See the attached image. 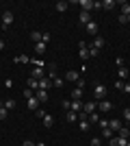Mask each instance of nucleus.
<instances>
[{"mask_svg":"<svg viewBox=\"0 0 130 146\" xmlns=\"http://www.w3.org/2000/svg\"><path fill=\"white\" fill-rule=\"evenodd\" d=\"M39 105H41V103H39V100H37V98H35V96L26 100V107H28V109H31V111H37V109H39Z\"/></svg>","mask_w":130,"mask_h":146,"instance_id":"423d86ee","label":"nucleus"},{"mask_svg":"<svg viewBox=\"0 0 130 146\" xmlns=\"http://www.w3.org/2000/svg\"><path fill=\"white\" fill-rule=\"evenodd\" d=\"M78 20H80V24H89V22H91V15H89V13L87 11H80V15H78Z\"/></svg>","mask_w":130,"mask_h":146,"instance_id":"2eb2a0df","label":"nucleus"},{"mask_svg":"<svg viewBox=\"0 0 130 146\" xmlns=\"http://www.w3.org/2000/svg\"><path fill=\"white\" fill-rule=\"evenodd\" d=\"M78 79H80V74L76 72V70H69V72L65 74V81H74V83H76Z\"/></svg>","mask_w":130,"mask_h":146,"instance_id":"4468645a","label":"nucleus"},{"mask_svg":"<svg viewBox=\"0 0 130 146\" xmlns=\"http://www.w3.org/2000/svg\"><path fill=\"white\" fill-rule=\"evenodd\" d=\"M28 90H31V92H37L39 90V81L37 79H28Z\"/></svg>","mask_w":130,"mask_h":146,"instance_id":"aec40b11","label":"nucleus"},{"mask_svg":"<svg viewBox=\"0 0 130 146\" xmlns=\"http://www.w3.org/2000/svg\"><path fill=\"white\" fill-rule=\"evenodd\" d=\"M100 122V127H102V129H108V120H98Z\"/></svg>","mask_w":130,"mask_h":146,"instance_id":"c03bdc74","label":"nucleus"},{"mask_svg":"<svg viewBox=\"0 0 130 146\" xmlns=\"http://www.w3.org/2000/svg\"><path fill=\"white\" fill-rule=\"evenodd\" d=\"M22 146H37V144H35V142H31V140H24V142H22Z\"/></svg>","mask_w":130,"mask_h":146,"instance_id":"a18cd8bd","label":"nucleus"},{"mask_svg":"<svg viewBox=\"0 0 130 146\" xmlns=\"http://www.w3.org/2000/svg\"><path fill=\"white\" fill-rule=\"evenodd\" d=\"M41 42H43V44L50 42V33H41Z\"/></svg>","mask_w":130,"mask_h":146,"instance_id":"e433bc0d","label":"nucleus"},{"mask_svg":"<svg viewBox=\"0 0 130 146\" xmlns=\"http://www.w3.org/2000/svg\"><path fill=\"white\" fill-rule=\"evenodd\" d=\"M89 129H91V122H89V118H87V120H80V131H82V133H85V131H89Z\"/></svg>","mask_w":130,"mask_h":146,"instance_id":"4be33fe9","label":"nucleus"},{"mask_svg":"<svg viewBox=\"0 0 130 146\" xmlns=\"http://www.w3.org/2000/svg\"><path fill=\"white\" fill-rule=\"evenodd\" d=\"M54 9L59 13H65V11H67V2H65V0H59V2L54 5Z\"/></svg>","mask_w":130,"mask_h":146,"instance_id":"dca6fc26","label":"nucleus"},{"mask_svg":"<svg viewBox=\"0 0 130 146\" xmlns=\"http://www.w3.org/2000/svg\"><path fill=\"white\" fill-rule=\"evenodd\" d=\"M31 79H37V81L46 79V76H43V68H33L31 70Z\"/></svg>","mask_w":130,"mask_h":146,"instance_id":"0eeeda50","label":"nucleus"},{"mask_svg":"<svg viewBox=\"0 0 130 146\" xmlns=\"http://www.w3.org/2000/svg\"><path fill=\"white\" fill-rule=\"evenodd\" d=\"M102 135H104L106 140H111V137H113V131H111V129H102Z\"/></svg>","mask_w":130,"mask_h":146,"instance_id":"473e14b6","label":"nucleus"},{"mask_svg":"<svg viewBox=\"0 0 130 146\" xmlns=\"http://www.w3.org/2000/svg\"><path fill=\"white\" fill-rule=\"evenodd\" d=\"M102 46H104V39H102V37H95V39L91 42V48H95V50H100Z\"/></svg>","mask_w":130,"mask_h":146,"instance_id":"a211bd4d","label":"nucleus"},{"mask_svg":"<svg viewBox=\"0 0 130 146\" xmlns=\"http://www.w3.org/2000/svg\"><path fill=\"white\" fill-rule=\"evenodd\" d=\"M115 66H117V68H124V59H122V57H117V59H115Z\"/></svg>","mask_w":130,"mask_h":146,"instance_id":"ea45409f","label":"nucleus"},{"mask_svg":"<svg viewBox=\"0 0 130 146\" xmlns=\"http://www.w3.org/2000/svg\"><path fill=\"white\" fill-rule=\"evenodd\" d=\"M50 81H52L54 87H63V79H59V76H54V79H50Z\"/></svg>","mask_w":130,"mask_h":146,"instance_id":"c756f323","label":"nucleus"},{"mask_svg":"<svg viewBox=\"0 0 130 146\" xmlns=\"http://www.w3.org/2000/svg\"><path fill=\"white\" fill-rule=\"evenodd\" d=\"M98 120H100V116L95 113V111H93V113H89V122H91V124H93V122H98Z\"/></svg>","mask_w":130,"mask_h":146,"instance_id":"f704fd0d","label":"nucleus"},{"mask_svg":"<svg viewBox=\"0 0 130 146\" xmlns=\"http://www.w3.org/2000/svg\"><path fill=\"white\" fill-rule=\"evenodd\" d=\"M31 39H33V42H41V33H39V31H33V33H31Z\"/></svg>","mask_w":130,"mask_h":146,"instance_id":"a878e982","label":"nucleus"},{"mask_svg":"<svg viewBox=\"0 0 130 146\" xmlns=\"http://www.w3.org/2000/svg\"><path fill=\"white\" fill-rule=\"evenodd\" d=\"M35 116H37V118H41V120H43V118L48 116V113H46V111H43V109H41V107H39V109H37V111H35Z\"/></svg>","mask_w":130,"mask_h":146,"instance_id":"72a5a7b5","label":"nucleus"},{"mask_svg":"<svg viewBox=\"0 0 130 146\" xmlns=\"http://www.w3.org/2000/svg\"><path fill=\"white\" fill-rule=\"evenodd\" d=\"M69 111L80 113V111H82V100H72V107H69Z\"/></svg>","mask_w":130,"mask_h":146,"instance_id":"f8f14e48","label":"nucleus"},{"mask_svg":"<svg viewBox=\"0 0 130 146\" xmlns=\"http://www.w3.org/2000/svg\"><path fill=\"white\" fill-rule=\"evenodd\" d=\"M119 24H128V15H119Z\"/></svg>","mask_w":130,"mask_h":146,"instance_id":"79ce46f5","label":"nucleus"},{"mask_svg":"<svg viewBox=\"0 0 130 146\" xmlns=\"http://www.w3.org/2000/svg\"><path fill=\"white\" fill-rule=\"evenodd\" d=\"M33 96H35V92H31V90H24V98H26V100H28V98H33Z\"/></svg>","mask_w":130,"mask_h":146,"instance_id":"c9c22d12","label":"nucleus"},{"mask_svg":"<svg viewBox=\"0 0 130 146\" xmlns=\"http://www.w3.org/2000/svg\"><path fill=\"white\" fill-rule=\"evenodd\" d=\"M115 87H117V90H124V81L117 79V81H115Z\"/></svg>","mask_w":130,"mask_h":146,"instance_id":"37998d69","label":"nucleus"},{"mask_svg":"<svg viewBox=\"0 0 130 146\" xmlns=\"http://www.w3.org/2000/svg\"><path fill=\"white\" fill-rule=\"evenodd\" d=\"M78 5L82 7V11H87V13H89V11L93 9V0H78Z\"/></svg>","mask_w":130,"mask_h":146,"instance_id":"9b49d317","label":"nucleus"},{"mask_svg":"<svg viewBox=\"0 0 130 146\" xmlns=\"http://www.w3.org/2000/svg\"><path fill=\"white\" fill-rule=\"evenodd\" d=\"M124 120L130 122V107H126V109H124Z\"/></svg>","mask_w":130,"mask_h":146,"instance_id":"4c0bfd02","label":"nucleus"},{"mask_svg":"<svg viewBox=\"0 0 130 146\" xmlns=\"http://www.w3.org/2000/svg\"><path fill=\"white\" fill-rule=\"evenodd\" d=\"M37 146H46V142H37Z\"/></svg>","mask_w":130,"mask_h":146,"instance_id":"3c124183","label":"nucleus"},{"mask_svg":"<svg viewBox=\"0 0 130 146\" xmlns=\"http://www.w3.org/2000/svg\"><path fill=\"white\" fill-rule=\"evenodd\" d=\"M91 146H100V137H91V142H89Z\"/></svg>","mask_w":130,"mask_h":146,"instance_id":"a19ab883","label":"nucleus"},{"mask_svg":"<svg viewBox=\"0 0 130 146\" xmlns=\"http://www.w3.org/2000/svg\"><path fill=\"white\" fill-rule=\"evenodd\" d=\"M50 87V79H41L39 81V90H48Z\"/></svg>","mask_w":130,"mask_h":146,"instance_id":"bb28decb","label":"nucleus"},{"mask_svg":"<svg viewBox=\"0 0 130 146\" xmlns=\"http://www.w3.org/2000/svg\"><path fill=\"white\" fill-rule=\"evenodd\" d=\"M108 129H111L113 133H119V129H122V120H108Z\"/></svg>","mask_w":130,"mask_h":146,"instance_id":"6e6552de","label":"nucleus"},{"mask_svg":"<svg viewBox=\"0 0 130 146\" xmlns=\"http://www.w3.org/2000/svg\"><path fill=\"white\" fill-rule=\"evenodd\" d=\"M2 105H5V107H7L9 111H11V109H15V100H13V98H7V100H5Z\"/></svg>","mask_w":130,"mask_h":146,"instance_id":"b1692460","label":"nucleus"},{"mask_svg":"<svg viewBox=\"0 0 130 146\" xmlns=\"http://www.w3.org/2000/svg\"><path fill=\"white\" fill-rule=\"evenodd\" d=\"M28 61H31V59H28L26 55H18V57H15V63H28Z\"/></svg>","mask_w":130,"mask_h":146,"instance_id":"cd10ccee","label":"nucleus"},{"mask_svg":"<svg viewBox=\"0 0 130 146\" xmlns=\"http://www.w3.org/2000/svg\"><path fill=\"white\" fill-rule=\"evenodd\" d=\"M69 107H72V100H63V109L69 111Z\"/></svg>","mask_w":130,"mask_h":146,"instance_id":"58836bf2","label":"nucleus"},{"mask_svg":"<svg viewBox=\"0 0 130 146\" xmlns=\"http://www.w3.org/2000/svg\"><path fill=\"white\" fill-rule=\"evenodd\" d=\"M85 29H87V33H89V35H98V22H93V20H91Z\"/></svg>","mask_w":130,"mask_h":146,"instance_id":"9d476101","label":"nucleus"},{"mask_svg":"<svg viewBox=\"0 0 130 146\" xmlns=\"http://www.w3.org/2000/svg\"><path fill=\"white\" fill-rule=\"evenodd\" d=\"M113 7H115V0H104L102 2V9H106V11H111Z\"/></svg>","mask_w":130,"mask_h":146,"instance_id":"5701e85b","label":"nucleus"},{"mask_svg":"<svg viewBox=\"0 0 130 146\" xmlns=\"http://www.w3.org/2000/svg\"><path fill=\"white\" fill-rule=\"evenodd\" d=\"M95 55H98V50H95V48H89V59H91V57H95Z\"/></svg>","mask_w":130,"mask_h":146,"instance_id":"49530a36","label":"nucleus"},{"mask_svg":"<svg viewBox=\"0 0 130 146\" xmlns=\"http://www.w3.org/2000/svg\"><path fill=\"white\" fill-rule=\"evenodd\" d=\"M93 98H95V103L104 100L106 98V85H95L93 87Z\"/></svg>","mask_w":130,"mask_h":146,"instance_id":"f257e3e1","label":"nucleus"},{"mask_svg":"<svg viewBox=\"0 0 130 146\" xmlns=\"http://www.w3.org/2000/svg\"><path fill=\"white\" fill-rule=\"evenodd\" d=\"M35 98H37L39 103H46L48 100V90H37L35 92Z\"/></svg>","mask_w":130,"mask_h":146,"instance_id":"1a4fd4ad","label":"nucleus"},{"mask_svg":"<svg viewBox=\"0 0 130 146\" xmlns=\"http://www.w3.org/2000/svg\"><path fill=\"white\" fill-rule=\"evenodd\" d=\"M122 15H130V5H128V2L122 5Z\"/></svg>","mask_w":130,"mask_h":146,"instance_id":"7c9ffc66","label":"nucleus"},{"mask_svg":"<svg viewBox=\"0 0 130 146\" xmlns=\"http://www.w3.org/2000/svg\"><path fill=\"white\" fill-rule=\"evenodd\" d=\"M130 76V72H128V68H117V79L119 81H124V79H128Z\"/></svg>","mask_w":130,"mask_h":146,"instance_id":"ddd939ff","label":"nucleus"},{"mask_svg":"<svg viewBox=\"0 0 130 146\" xmlns=\"http://www.w3.org/2000/svg\"><path fill=\"white\" fill-rule=\"evenodd\" d=\"M46 48H48V44H43V42L35 44V52H37V55H43V52H46Z\"/></svg>","mask_w":130,"mask_h":146,"instance_id":"6ab92c4d","label":"nucleus"},{"mask_svg":"<svg viewBox=\"0 0 130 146\" xmlns=\"http://www.w3.org/2000/svg\"><path fill=\"white\" fill-rule=\"evenodd\" d=\"M128 146H130V140H128Z\"/></svg>","mask_w":130,"mask_h":146,"instance_id":"5fc2aeb1","label":"nucleus"},{"mask_svg":"<svg viewBox=\"0 0 130 146\" xmlns=\"http://www.w3.org/2000/svg\"><path fill=\"white\" fill-rule=\"evenodd\" d=\"M124 92H126V94H130V83H126V85H124Z\"/></svg>","mask_w":130,"mask_h":146,"instance_id":"09e8293b","label":"nucleus"},{"mask_svg":"<svg viewBox=\"0 0 130 146\" xmlns=\"http://www.w3.org/2000/svg\"><path fill=\"white\" fill-rule=\"evenodd\" d=\"M128 22H130V15H128Z\"/></svg>","mask_w":130,"mask_h":146,"instance_id":"603ef678","label":"nucleus"},{"mask_svg":"<svg viewBox=\"0 0 130 146\" xmlns=\"http://www.w3.org/2000/svg\"><path fill=\"white\" fill-rule=\"evenodd\" d=\"M128 133H130V127H128Z\"/></svg>","mask_w":130,"mask_h":146,"instance_id":"864d4df0","label":"nucleus"},{"mask_svg":"<svg viewBox=\"0 0 130 146\" xmlns=\"http://www.w3.org/2000/svg\"><path fill=\"white\" fill-rule=\"evenodd\" d=\"M7 111H9V109H7L5 105L0 103V120H5V118H7Z\"/></svg>","mask_w":130,"mask_h":146,"instance_id":"2f4dec72","label":"nucleus"},{"mask_svg":"<svg viewBox=\"0 0 130 146\" xmlns=\"http://www.w3.org/2000/svg\"><path fill=\"white\" fill-rule=\"evenodd\" d=\"M69 96H72V100H80V98H82V90H80V87H74Z\"/></svg>","mask_w":130,"mask_h":146,"instance_id":"f3484780","label":"nucleus"},{"mask_svg":"<svg viewBox=\"0 0 130 146\" xmlns=\"http://www.w3.org/2000/svg\"><path fill=\"white\" fill-rule=\"evenodd\" d=\"M13 24V11H5L2 13V29H9Z\"/></svg>","mask_w":130,"mask_h":146,"instance_id":"7ed1b4c3","label":"nucleus"},{"mask_svg":"<svg viewBox=\"0 0 130 146\" xmlns=\"http://www.w3.org/2000/svg\"><path fill=\"white\" fill-rule=\"evenodd\" d=\"M82 111H85L87 116L93 113V111H98V103L95 100H89V103H82Z\"/></svg>","mask_w":130,"mask_h":146,"instance_id":"f03ea898","label":"nucleus"},{"mask_svg":"<svg viewBox=\"0 0 130 146\" xmlns=\"http://www.w3.org/2000/svg\"><path fill=\"white\" fill-rule=\"evenodd\" d=\"M111 109H113V105L108 103L106 98H104V100H100V103H98V111H100V113H104V111H111Z\"/></svg>","mask_w":130,"mask_h":146,"instance_id":"39448f33","label":"nucleus"},{"mask_svg":"<svg viewBox=\"0 0 130 146\" xmlns=\"http://www.w3.org/2000/svg\"><path fill=\"white\" fill-rule=\"evenodd\" d=\"M115 140H117V146H128V140H130V137H122V135H117Z\"/></svg>","mask_w":130,"mask_h":146,"instance_id":"393cba45","label":"nucleus"},{"mask_svg":"<svg viewBox=\"0 0 130 146\" xmlns=\"http://www.w3.org/2000/svg\"><path fill=\"white\" fill-rule=\"evenodd\" d=\"M0 50H5V42L2 39H0Z\"/></svg>","mask_w":130,"mask_h":146,"instance_id":"8fccbe9b","label":"nucleus"},{"mask_svg":"<svg viewBox=\"0 0 130 146\" xmlns=\"http://www.w3.org/2000/svg\"><path fill=\"white\" fill-rule=\"evenodd\" d=\"M78 55H80V59H89V48H87V42H78Z\"/></svg>","mask_w":130,"mask_h":146,"instance_id":"20e7f679","label":"nucleus"},{"mask_svg":"<svg viewBox=\"0 0 130 146\" xmlns=\"http://www.w3.org/2000/svg\"><path fill=\"white\" fill-rule=\"evenodd\" d=\"M76 87H80V90H82V87H85V81L78 79V81H76Z\"/></svg>","mask_w":130,"mask_h":146,"instance_id":"de8ad7c7","label":"nucleus"},{"mask_svg":"<svg viewBox=\"0 0 130 146\" xmlns=\"http://www.w3.org/2000/svg\"><path fill=\"white\" fill-rule=\"evenodd\" d=\"M78 120V113H74V111H67V122H76Z\"/></svg>","mask_w":130,"mask_h":146,"instance_id":"c85d7f7f","label":"nucleus"},{"mask_svg":"<svg viewBox=\"0 0 130 146\" xmlns=\"http://www.w3.org/2000/svg\"><path fill=\"white\" fill-rule=\"evenodd\" d=\"M52 124H54V118H52V116H50V113H48V116L43 118V127H46V129H50V127H52Z\"/></svg>","mask_w":130,"mask_h":146,"instance_id":"412c9836","label":"nucleus"}]
</instances>
